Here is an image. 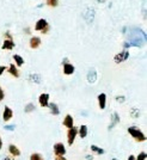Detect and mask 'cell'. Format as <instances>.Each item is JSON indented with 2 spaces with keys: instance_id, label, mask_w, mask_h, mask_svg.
Masks as SVG:
<instances>
[{
  "instance_id": "1",
  "label": "cell",
  "mask_w": 147,
  "mask_h": 160,
  "mask_svg": "<svg viewBox=\"0 0 147 160\" xmlns=\"http://www.w3.org/2000/svg\"><path fill=\"white\" fill-rule=\"evenodd\" d=\"M127 132L136 142H145L146 141V135H145V133L140 129V128L133 125V127H129L127 129Z\"/></svg>"
},
{
  "instance_id": "2",
  "label": "cell",
  "mask_w": 147,
  "mask_h": 160,
  "mask_svg": "<svg viewBox=\"0 0 147 160\" xmlns=\"http://www.w3.org/2000/svg\"><path fill=\"white\" fill-rule=\"evenodd\" d=\"M53 152L55 157H65V154H66V146L62 142H56L53 146Z\"/></svg>"
},
{
  "instance_id": "3",
  "label": "cell",
  "mask_w": 147,
  "mask_h": 160,
  "mask_svg": "<svg viewBox=\"0 0 147 160\" xmlns=\"http://www.w3.org/2000/svg\"><path fill=\"white\" fill-rule=\"evenodd\" d=\"M77 135H78V128L77 127H73V128H71V129L67 130V143H68V146H73Z\"/></svg>"
},
{
  "instance_id": "4",
  "label": "cell",
  "mask_w": 147,
  "mask_h": 160,
  "mask_svg": "<svg viewBox=\"0 0 147 160\" xmlns=\"http://www.w3.org/2000/svg\"><path fill=\"white\" fill-rule=\"evenodd\" d=\"M128 58H129V52L128 50H123V52H121V53L115 55L114 61H115L116 63H121V62H125Z\"/></svg>"
},
{
  "instance_id": "5",
  "label": "cell",
  "mask_w": 147,
  "mask_h": 160,
  "mask_svg": "<svg viewBox=\"0 0 147 160\" xmlns=\"http://www.w3.org/2000/svg\"><path fill=\"white\" fill-rule=\"evenodd\" d=\"M9 153H10L11 157L17 158V157H19L22 154V152H20L18 146H16V145H13V143H11V145H9Z\"/></svg>"
},
{
  "instance_id": "6",
  "label": "cell",
  "mask_w": 147,
  "mask_h": 160,
  "mask_svg": "<svg viewBox=\"0 0 147 160\" xmlns=\"http://www.w3.org/2000/svg\"><path fill=\"white\" fill-rule=\"evenodd\" d=\"M13 117V111L10 106H5L4 108V111H3V119L5 122H9L10 119Z\"/></svg>"
},
{
  "instance_id": "7",
  "label": "cell",
  "mask_w": 147,
  "mask_h": 160,
  "mask_svg": "<svg viewBox=\"0 0 147 160\" xmlns=\"http://www.w3.org/2000/svg\"><path fill=\"white\" fill-rule=\"evenodd\" d=\"M98 106H99L101 110H104L105 106H107V94L105 93H99L98 94Z\"/></svg>"
},
{
  "instance_id": "8",
  "label": "cell",
  "mask_w": 147,
  "mask_h": 160,
  "mask_svg": "<svg viewBox=\"0 0 147 160\" xmlns=\"http://www.w3.org/2000/svg\"><path fill=\"white\" fill-rule=\"evenodd\" d=\"M62 124H63V127H66L67 129H71V128H73V127H74V119H73V117H72V116L68 114V115H66V116H65Z\"/></svg>"
},
{
  "instance_id": "9",
  "label": "cell",
  "mask_w": 147,
  "mask_h": 160,
  "mask_svg": "<svg viewBox=\"0 0 147 160\" xmlns=\"http://www.w3.org/2000/svg\"><path fill=\"white\" fill-rule=\"evenodd\" d=\"M38 103L42 108H47L49 104V94L48 93H42L38 97Z\"/></svg>"
},
{
  "instance_id": "10",
  "label": "cell",
  "mask_w": 147,
  "mask_h": 160,
  "mask_svg": "<svg viewBox=\"0 0 147 160\" xmlns=\"http://www.w3.org/2000/svg\"><path fill=\"white\" fill-rule=\"evenodd\" d=\"M87 133H88V128L86 124H81L78 128V135L80 136V139H85L87 136Z\"/></svg>"
},
{
  "instance_id": "11",
  "label": "cell",
  "mask_w": 147,
  "mask_h": 160,
  "mask_svg": "<svg viewBox=\"0 0 147 160\" xmlns=\"http://www.w3.org/2000/svg\"><path fill=\"white\" fill-rule=\"evenodd\" d=\"M47 26H48L47 20L42 18V19H38V20H37L36 25H35V30H36V31H43Z\"/></svg>"
},
{
  "instance_id": "12",
  "label": "cell",
  "mask_w": 147,
  "mask_h": 160,
  "mask_svg": "<svg viewBox=\"0 0 147 160\" xmlns=\"http://www.w3.org/2000/svg\"><path fill=\"white\" fill-rule=\"evenodd\" d=\"M74 71H76V68H74V66L73 65H71V63H65L63 65V73L66 74V75H71V74H73L74 73Z\"/></svg>"
},
{
  "instance_id": "13",
  "label": "cell",
  "mask_w": 147,
  "mask_h": 160,
  "mask_svg": "<svg viewBox=\"0 0 147 160\" xmlns=\"http://www.w3.org/2000/svg\"><path fill=\"white\" fill-rule=\"evenodd\" d=\"M7 72H9V73H10L12 77H14V78H19V71H18L17 67H16L14 63H11L10 67H9V69H7Z\"/></svg>"
},
{
  "instance_id": "14",
  "label": "cell",
  "mask_w": 147,
  "mask_h": 160,
  "mask_svg": "<svg viewBox=\"0 0 147 160\" xmlns=\"http://www.w3.org/2000/svg\"><path fill=\"white\" fill-rule=\"evenodd\" d=\"M96 80H97V73H96V71L95 69H90V72L87 73V81L90 84H93V83H96Z\"/></svg>"
},
{
  "instance_id": "15",
  "label": "cell",
  "mask_w": 147,
  "mask_h": 160,
  "mask_svg": "<svg viewBox=\"0 0 147 160\" xmlns=\"http://www.w3.org/2000/svg\"><path fill=\"white\" fill-rule=\"evenodd\" d=\"M48 108L50 109V114H52V115L58 116V115L60 114V110H59L58 104H55V103H49V104H48Z\"/></svg>"
},
{
  "instance_id": "16",
  "label": "cell",
  "mask_w": 147,
  "mask_h": 160,
  "mask_svg": "<svg viewBox=\"0 0 147 160\" xmlns=\"http://www.w3.org/2000/svg\"><path fill=\"white\" fill-rule=\"evenodd\" d=\"M39 45H41V38L39 37H31V39H30V48H32V49H37Z\"/></svg>"
},
{
  "instance_id": "17",
  "label": "cell",
  "mask_w": 147,
  "mask_h": 160,
  "mask_svg": "<svg viewBox=\"0 0 147 160\" xmlns=\"http://www.w3.org/2000/svg\"><path fill=\"white\" fill-rule=\"evenodd\" d=\"M1 48L3 49H13L14 48V42L12 41V39H5L4 41V43H3V45H1Z\"/></svg>"
},
{
  "instance_id": "18",
  "label": "cell",
  "mask_w": 147,
  "mask_h": 160,
  "mask_svg": "<svg viewBox=\"0 0 147 160\" xmlns=\"http://www.w3.org/2000/svg\"><path fill=\"white\" fill-rule=\"evenodd\" d=\"M118 122H120V116H118V114H117V113H114V114H112V122L110 123V125H109L108 129H109V130H111L112 128L115 127Z\"/></svg>"
},
{
  "instance_id": "19",
  "label": "cell",
  "mask_w": 147,
  "mask_h": 160,
  "mask_svg": "<svg viewBox=\"0 0 147 160\" xmlns=\"http://www.w3.org/2000/svg\"><path fill=\"white\" fill-rule=\"evenodd\" d=\"M90 149H91V152H92V153H96V154H98V155H102V154H104V152H105L103 148L98 147V146H96V145H91V147H90Z\"/></svg>"
},
{
  "instance_id": "20",
  "label": "cell",
  "mask_w": 147,
  "mask_h": 160,
  "mask_svg": "<svg viewBox=\"0 0 147 160\" xmlns=\"http://www.w3.org/2000/svg\"><path fill=\"white\" fill-rule=\"evenodd\" d=\"M29 80H30V81H32V83L39 84V83H41V75L37 74V73H32V74H30Z\"/></svg>"
},
{
  "instance_id": "21",
  "label": "cell",
  "mask_w": 147,
  "mask_h": 160,
  "mask_svg": "<svg viewBox=\"0 0 147 160\" xmlns=\"http://www.w3.org/2000/svg\"><path fill=\"white\" fill-rule=\"evenodd\" d=\"M13 60L16 61V65H17V66H19V67L24 65V60H23V58L20 56V55L14 54V55H13Z\"/></svg>"
},
{
  "instance_id": "22",
  "label": "cell",
  "mask_w": 147,
  "mask_h": 160,
  "mask_svg": "<svg viewBox=\"0 0 147 160\" xmlns=\"http://www.w3.org/2000/svg\"><path fill=\"white\" fill-rule=\"evenodd\" d=\"M29 160H44L43 155L41 154V153H32L29 158Z\"/></svg>"
},
{
  "instance_id": "23",
  "label": "cell",
  "mask_w": 147,
  "mask_h": 160,
  "mask_svg": "<svg viewBox=\"0 0 147 160\" xmlns=\"http://www.w3.org/2000/svg\"><path fill=\"white\" fill-rule=\"evenodd\" d=\"M130 117H133V118H139V117H140V110L133 108L132 110H130Z\"/></svg>"
},
{
  "instance_id": "24",
  "label": "cell",
  "mask_w": 147,
  "mask_h": 160,
  "mask_svg": "<svg viewBox=\"0 0 147 160\" xmlns=\"http://www.w3.org/2000/svg\"><path fill=\"white\" fill-rule=\"evenodd\" d=\"M35 105H34V104H32V103H29V104H27V105H25V109H24V110H25V113H32V111H35Z\"/></svg>"
},
{
  "instance_id": "25",
  "label": "cell",
  "mask_w": 147,
  "mask_h": 160,
  "mask_svg": "<svg viewBox=\"0 0 147 160\" xmlns=\"http://www.w3.org/2000/svg\"><path fill=\"white\" fill-rule=\"evenodd\" d=\"M146 159H147V154H146L145 151L140 152V153L135 157V160H146Z\"/></svg>"
},
{
  "instance_id": "26",
  "label": "cell",
  "mask_w": 147,
  "mask_h": 160,
  "mask_svg": "<svg viewBox=\"0 0 147 160\" xmlns=\"http://www.w3.org/2000/svg\"><path fill=\"white\" fill-rule=\"evenodd\" d=\"M59 0H47V5L50 6V7H56L58 6Z\"/></svg>"
},
{
  "instance_id": "27",
  "label": "cell",
  "mask_w": 147,
  "mask_h": 160,
  "mask_svg": "<svg viewBox=\"0 0 147 160\" xmlns=\"http://www.w3.org/2000/svg\"><path fill=\"white\" fill-rule=\"evenodd\" d=\"M4 128H5V130H10V132H13V130L16 129V125H14V124H6Z\"/></svg>"
},
{
  "instance_id": "28",
  "label": "cell",
  "mask_w": 147,
  "mask_h": 160,
  "mask_svg": "<svg viewBox=\"0 0 147 160\" xmlns=\"http://www.w3.org/2000/svg\"><path fill=\"white\" fill-rule=\"evenodd\" d=\"M4 98H5V92H4V90L1 89V86H0V102H3Z\"/></svg>"
},
{
  "instance_id": "29",
  "label": "cell",
  "mask_w": 147,
  "mask_h": 160,
  "mask_svg": "<svg viewBox=\"0 0 147 160\" xmlns=\"http://www.w3.org/2000/svg\"><path fill=\"white\" fill-rule=\"evenodd\" d=\"M116 100H117L118 103H123V102H125V97H123V96H121V97H120V96H117V97H116Z\"/></svg>"
},
{
  "instance_id": "30",
  "label": "cell",
  "mask_w": 147,
  "mask_h": 160,
  "mask_svg": "<svg viewBox=\"0 0 147 160\" xmlns=\"http://www.w3.org/2000/svg\"><path fill=\"white\" fill-rule=\"evenodd\" d=\"M3 160H16V158H13V157H11V155H7V157H5Z\"/></svg>"
},
{
  "instance_id": "31",
  "label": "cell",
  "mask_w": 147,
  "mask_h": 160,
  "mask_svg": "<svg viewBox=\"0 0 147 160\" xmlns=\"http://www.w3.org/2000/svg\"><path fill=\"white\" fill-rule=\"evenodd\" d=\"M5 71H6V67L5 66H0V75H1Z\"/></svg>"
},
{
  "instance_id": "32",
  "label": "cell",
  "mask_w": 147,
  "mask_h": 160,
  "mask_svg": "<svg viewBox=\"0 0 147 160\" xmlns=\"http://www.w3.org/2000/svg\"><path fill=\"white\" fill-rule=\"evenodd\" d=\"M54 160H67L65 157H54Z\"/></svg>"
},
{
  "instance_id": "33",
  "label": "cell",
  "mask_w": 147,
  "mask_h": 160,
  "mask_svg": "<svg viewBox=\"0 0 147 160\" xmlns=\"http://www.w3.org/2000/svg\"><path fill=\"white\" fill-rule=\"evenodd\" d=\"M127 160H135V155H133V154H130L129 157H128V159Z\"/></svg>"
},
{
  "instance_id": "34",
  "label": "cell",
  "mask_w": 147,
  "mask_h": 160,
  "mask_svg": "<svg viewBox=\"0 0 147 160\" xmlns=\"http://www.w3.org/2000/svg\"><path fill=\"white\" fill-rule=\"evenodd\" d=\"M85 158H86L87 160H93V155H86Z\"/></svg>"
},
{
  "instance_id": "35",
  "label": "cell",
  "mask_w": 147,
  "mask_h": 160,
  "mask_svg": "<svg viewBox=\"0 0 147 160\" xmlns=\"http://www.w3.org/2000/svg\"><path fill=\"white\" fill-rule=\"evenodd\" d=\"M3 148V139H1V136H0V149Z\"/></svg>"
},
{
  "instance_id": "36",
  "label": "cell",
  "mask_w": 147,
  "mask_h": 160,
  "mask_svg": "<svg viewBox=\"0 0 147 160\" xmlns=\"http://www.w3.org/2000/svg\"><path fill=\"white\" fill-rule=\"evenodd\" d=\"M98 1H99V3L102 1V3H103V1H105V0H98Z\"/></svg>"
},
{
  "instance_id": "37",
  "label": "cell",
  "mask_w": 147,
  "mask_h": 160,
  "mask_svg": "<svg viewBox=\"0 0 147 160\" xmlns=\"http://www.w3.org/2000/svg\"><path fill=\"white\" fill-rule=\"evenodd\" d=\"M111 160H116V158H114V159H111Z\"/></svg>"
},
{
  "instance_id": "38",
  "label": "cell",
  "mask_w": 147,
  "mask_h": 160,
  "mask_svg": "<svg viewBox=\"0 0 147 160\" xmlns=\"http://www.w3.org/2000/svg\"><path fill=\"white\" fill-rule=\"evenodd\" d=\"M116 160H118V159H116Z\"/></svg>"
}]
</instances>
